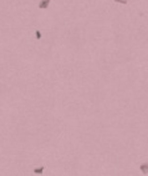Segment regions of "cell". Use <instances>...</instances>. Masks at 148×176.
<instances>
[{"label":"cell","instance_id":"obj_1","mask_svg":"<svg viewBox=\"0 0 148 176\" xmlns=\"http://www.w3.org/2000/svg\"><path fill=\"white\" fill-rule=\"evenodd\" d=\"M49 4H50V0H41V2L38 3V8L40 9H46L49 7Z\"/></svg>","mask_w":148,"mask_h":176},{"label":"cell","instance_id":"obj_2","mask_svg":"<svg viewBox=\"0 0 148 176\" xmlns=\"http://www.w3.org/2000/svg\"><path fill=\"white\" fill-rule=\"evenodd\" d=\"M139 169H140V172H141V173L147 175V173H148V163H141V164H140V167H139Z\"/></svg>","mask_w":148,"mask_h":176},{"label":"cell","instance_id":"obj_3","mask_svg":"<svg viewBox=\"0 0 148 176\" xmlns=\"http://www.w3.org/2000/svg\"><path fill=\"white\" fill-rule=\"evenodd\" d=\"M44 169L45 167L44 166H41V167H36V168H33V173H36V175H41L44 172Z\"/></svg>","mask_w":148,"mask_h":176},{"label":"cell","instance_id":"obj_4","mask_svg":"<svg viewBox=\"0 0 148 176\" xmlns=\"http://www.w3.org/2000/svg\"><path fill=\"white\" fill-rule=\"evenodd\" d=\"M115 3H119V4H127L128 0H114Z\"/></svg>","mask_w":148,"mask_h":176},{"label":"cell","instance_id":"obj_5","mask_svg":"<svg viewBox=\"0 0 148 176\" xmlns=\"http://www.w3.org/2000/svg\"><path fill=\"white\" fill-rule=\"evenodd\" d=\"M41 37H43L41 32H40V31H36V39H37V40H41Z\"/></svg>","mask_w":148,"mask_h":176}]
</instances>
